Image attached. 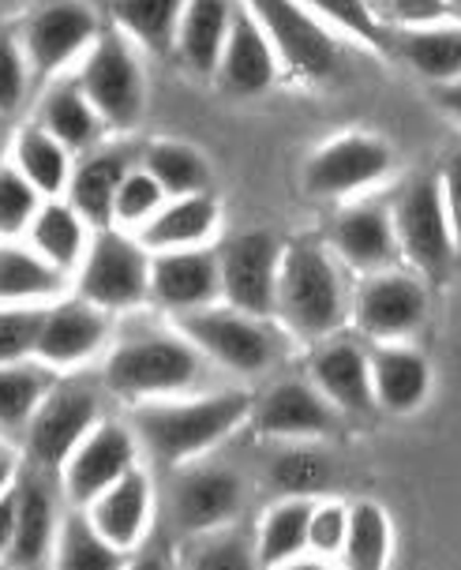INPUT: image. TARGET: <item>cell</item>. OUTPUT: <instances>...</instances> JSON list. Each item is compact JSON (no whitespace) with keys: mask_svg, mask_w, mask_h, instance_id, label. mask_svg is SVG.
Segmentation results:
<instances>
[{"mask_svg":"<svg viewBox=\"0 0 461 570\" xmlns=\"http://www.w3.org/2000/svg\"><path fill=\"white\" fill-rule=\"evenodd\" d=\"M252 399L244 391H222L192 402H143L131 413V432L158 465H180L207 454L225 435L252 416Z\"/></svg>","mask_w":461,"mask_h":570,"instance_id":"6da1fadb","label":"cell"},{"mask_svg":"<svg viewBox=\"0 0 461 570\" xmlns=\"http://www.w3.org/2000/svg\"><path fill=\"white\" fill-rule=\"evenodd\" d=\"M274 315L296 338L307 342L334 338L342 331V323L350 320L353 308L350 297H345V282L331 248H323L315 240H296L285 248Z\"/></svg>","mask_w":461,"mask_h":570,"instance_id":"7a4b0ae2","label":"cell"},{"mask_svg":"<svg viewBox=\"0 0 461 570\" xmlns=\"http://www.w3.org/2000/svg\"><path fill=\"white\" fill-rule=\"evenodd\" d=\"M199 350L184 334H139L120 342L106 361V386L117 399H169L196 383Z\"/></svg>","mask_w":461,"mask_h":570,"instance_id":"3957f363","label":"cell"},{"mask_svg":"<svg viewBox=\"0 0 461 570\" xmlns=\"http://www.w3.org/2000/svg\"><path fill=\"white\" fill-rule=\"evenodd\" d=\"M76 79L87 90L90 106L98 109V117L106 120V128L131 131L143 120L147 79H143L139 53L125 30H101L98 42L87 49Z\"/></svg>","mask_w":461,"mask_h":570,"instance_id":"277c9868","label":"cell"},{"mask_svg":"<svg viewBox=\"0 0 461 570\" xmlns=\"http://www.w3.org/2000/svg\"><path fill=\"white\" fill-rule=\"evenodd\" d=\"M79 297L101 312H128L150 301V248L120 229H98L79 263Z\"/></svg>","mask_w":461,"mask_h":570,"instance_id":"5b68a950","label":"cell"},{"mask_svg":"<svg viewBox=\"0 0 461 570\" xmlns=\"http://www.w3.org/2000/svg\"><path fill=\"white\" fill-rule=\"evenodd\" d=\"M101 19L87 0H42L19 27V42L27 49L35 83H53L71 60L87 57L101 38Z\"/></svg>","mask_w":461,"mask_h":570,"instance_id":"8992f818","label":"cell"},{"mask_svg":"<svg viewBox=\"0 0 461 570\" xmlns=\"http://www.w3.org/2000/svg\"><path fill=\"white\" fill-rule=\"evenodd\" d=\"M248 8L293 76L307 79V83H323L342 68V46L334 38V27L323 23L301 0H248Z\"/></svg>","mask_w":461,"mask_h":570,"instance_id":"52a82bcc","label":"cell"},{"mask_svg":"<svg viewBox=\"0 0 461 570\" xmlns=\"http://www.w3.org/2000/svg\"><path fill=\"white\" fill-rule=\"evenodd\" d=\"M177 331L196 345L199 353H207L210 361H218L222 368L237 375H259L274 364L278 345L274 334L263 327L259 315H248L233 304H207V308L177 315Z\"/></svg>","mask_w":461,"mask_h":570,"instance_id":"ba28073f","label":"cell"},{"mask_svg":"<svg viewBox=\"0 0 461 570\" xmlns=\"http://www.w3.org/2000/svg\"><path fill=\"white\" fill-rule=\"evenodd\" d=\"M394 229L409 267L420 271L424 278H443L458 252L443 199V177L409 180L394 203Z\"/></svg>","mask_w":461,"mask_h":570,"instance_id":"9c48e42d","label":"cell"},{"mask_svg":"<svg viewBox=\"0 0 461 570\" xmlns=\"http://www.w3.org/2000/svg\"><path fill=\"white\" fill-rule=\"evenodd\" d=\"M101 421L98 416V391L87 383H65L49 386L46 399L38 402L35 416L23 428V443L30 470L60 473L87 432Z\"/></svg>","mask_w":461,"mask_h":570,"instance_id":"30bf717a","label":"cell"},{"mask_svg":"<svg viewBox=\"0 0 461 570\" xmlns=\"http://www.w3.org/2000/svg\"><path fill=\"white\" fill-rule=\"evenodd\" d=\"M394 150L386 139L367 136V131H350L323 142L304 166L301 185L312 199H345L353 191H364L379 185L391 173Z\"/></svg>","mask_w":461,"mask_h":570,"instance_id":"8fae6325","label":"cell"},{"mask_svg":"<svg viewBox=\"0 0 461 570\" xmlns=\"http://www.w3.org/2000/svg\"><path fill=\"white\" fill-rule=\"evenodd\" d=\"M285 244L266 229L237 233L218 252L222 267V301L248 315H274L278 301V271H282Z\"/></svg>","mask_w":461,"mask_h":570,"instance_id":"7c38bea8","label":"cell"},{"mask_svg":"<svg viewBox=\"0 0 461 570\" xmlns=\"http://www.w3.org/2000/svg\"><path fill=\"white\" fill-rule=\"evenodd\" d=\"M428 320V289L424 282L402 271L364 274L353 297V323L372 342H405L424 327Z\"/></svg>","mask_w":461,"mask_h":570,"instance_id":"4fadbf2b","label":"cell"},{"mask_svg":"<svg viewBox=\"0 0 461 570\" xmlns=\"http://www.w3.org/2000/svg\"><path fill=\"white\" fill-rule=\"evenodd\" d=\"M136 432L117 421H98L87 432V440L71 451L60 470V484L71 507H90L95 499L112 488L128 470H136Z\"/></svg>","mask_w":461,"mask_h":570,"instance_id":"5bb4252c","label":"cell"},{"mask_svg":"<svg viewBox=\"0 0 461 570\" xmlns=\"http://www.w3.org/2000/svg\"><path fill=\"white\" fill-rule=\"evenodd\" d=\"M331 248L356 274L391 271L398 256H402L394 229V207H386L379 199H356L350 207H342L331 222Z\"/></svg>","mask_w":461,"mask_h":570,"instance_id":"9a60e30c","label":"cell"},{"mask_svg":"<svg viewBox=\"0 0 461 570\" xmlns=\"http://www.w3.org/2000/svg\"><path fill=\"white\" fill-rule=\"evenodd\" d=\"M222 297L218 256L199 248L154 252L150 256V301L173 315L207 308Z\"/></svg>","mask_w":461,"mask_h":570,"instance_id":"2e32d148","label":"cell"},{"mask_svg":"<svg viewBox=\"0 0 461 570\" xmlns=\"http://www.w3.org/2000/svg\"><path fill=\"white\" fill-rule=\"evenodd\" d=\"M278 53H274L271 38H266L263 23L255 19V12L248 8V0L237 4V16H233L229 27V42L222 49L218 71L214 79L222 83L225 95L233 98H255L266 95L278 79Z\"/></svg>","mask_w":461,"mask_h":570,"instance_id":"e0dca14e","label":"cell"},{"mask_svg":"<svg viewBox=\"0 0 461 570\" xmlns=\"http://www.w3.org/2000/svg\"><path fill=\"white\" fill-rule=\"evenodd\" d=\"M244 503V481L225 465H203L188 470L173 484V518L184 533L207 537L214 529H225L237 518Z\"/></svg>","mask_w":461,"mask_h":570,"instance_id":"ac0fdd59","label":"cell"},{"mask_svg":"<svg viewBox=\"0 0 461 570\" xmlns=\"http://www.w3.org/2000/svg\"><path fill=\"white\" fill-rule=\"evenodd\" d=\"M106 312L95 308L90 301H57L42 315L35 356L46 368H76L106 345Z\"/></svg>","mask_w":461,"mask_h":570,"instance_id":"d6986e66","label":"cell"},{"mask_svg":"<svg viewBox=\"0 0 461 570\" xmlns=\"http://www.w3.org/2000/svg\"><path fill=\"white\" fill-rule=\"evenodd\" d=\"M252 424L263 435L282 440H304V435H326L337 428V405L326 399L315 383H278L252 405Z\"/></svg>","mask_w":461,"mask_h":570,"instance_id":"ffe728a7","label":"cell"},{"mask_svg":"<svg viewBox=\"0 0 461 570\" xmlns=\"http://www.w3.org/2000/svg\"><path fill=\"white\" fill-rule=\"evenodd\" d=\"M19 507H16V533H12V548H8L4 563L8 567H42L49 556H57V507H53V492L46 484L42 470H30L23 481L16 484Z\"/></svg>","mask_w":461,"mask_h":570,"instance_id":"44dd1931","label":"cell"},{"mask_svg":"<svg viewBox=\"0 0 461 570\" xmlns=\"http://www.w3.org/2000/svg\"><path fill=\"white\" fill-rule=\"evenodd\" d=\"M237 4L241 0H188L184 4L177 46H173V57L184 71H192L196 79H214Z\"/></svg>","mask_w":461,"mask_h":570,"instance_id":"7402d4cb","label":"cell"},{"mask_svg":"<svg viewBox=\"0 0 461 570\" xmlns=\"http://www.w3.org/2000/svg\"><path fill=\"white\" fill-rule=\"evenodd\" d=\"M312 380L337 410H345V413L375 410L372 353H364L356 342L323 338V345L312 356Z\"/></svg>","mask_w":461,"mask_h":570,"instance_id":"603a6c76","label":"cell"},{"mask_svg":"<svg viewBox=\"0 0 461 570\" xmlns=\"http://www.w3.org/2000/svg\"><path fill=\"white\" fill-rule=\"evenodd\" d=\"M372 391L379 410L398 416L413 413L432 391V364L402 342H379L372 350Z\"/></svg>","mask_w":461,"mask_h":570,"instance_id":"cb8c5ba5","label":"cell"},{"mask_svg":"<svg viewBox=\"0 0 461 570\" xmlns=\"http://www.w3.org/2000/svg\"><path fill=\"white\" fill-rule=\"evenodd\" d=\"M90 522L98 525V533L106 537L112 548L128 552L143 541L150 522V476L139 470H128L117 484L106 488L95 503L84 507Z\"/></svg>","mask_w":461,"mask_h":570,"instance_id":"d4e9b609","label":"cell"},{"mask_svg":"<svg viewBox=\"0 0 461 570\" xmlns=\"http://www.w3.org/2000/svg\"><path fill=\"white\" fill-rule=\"evenodd\" d=\"M218 199L210 191H196V196H173L161 203L147 226H139V240L150 252H177V248H199L203 240L218 229Z\"/></svg>","mask_w":461,"mask_h":570,"instance_id":"484cf974","label":"cell"},{"mask_svg":"<svg viewBox=\"0 0 461 570\" xmlns=\"http://www.w3.org/2000/svg\"><path fill=\"white\" fill-rule=\"evenodd\" d=\"M38 125L65 142L71 155H87L98 147L106 120L98 117V109L90 106L87 90L79 87V79H53L38 109Z\"/></svg>","mask_w":461,"mask_h":570,"instance_id":"4316f807","label":"cell"},{"mask_svg":"<svg viewBox=\"0 0 461 570\" xmlns=\"http://www.w3.org/2000/svg\"><path fill=\"white\" fill-rule=\"evenodd\" d=\"M128 173V158L120 150H87L71 166L68 203L87 218V226L106 229L112 226V199Z\"/></svg>","mask_w":461,"mask_h":570,"instance_id":"83f0119b","label":"cell"},{"mask_svg":"<svg viewBox=\"0 0 461 570\" xmlns=\"http://www.w3.org/2000/svg\"><path fill=\"white\" fill-rule=\"evenodd\" d=\"M391 46L428 83H450L461 76V23L391 30Z\"/></svg>","mask_w":461,"mask_h":570,"instance_id":"f1b7e54d","label":"cell"},{"mask_svg":"<svg viewBox=\"0 0 461 570\" xmlns=\"http://www.w3.org/2000/svg\"><path fill=\"white\" fill-rule=\"evenodd\" d=\"M68 271L49 263L42 252L0 240V304H38L65 293Z\"/></svg>","mask_w":461,"mask_h":570,"instance_id":"f546056e","label":"cell"},{"mask_svg":"<svg viewBox=\"0 0 461 570\" xmlns=\"http://www.w3.org/2000/svg\"><path fill=\"white\" fill-rule=\"evenodd\" d=\"M30 248L42 252L60 271H76L87 256V218L71 203L46 199L27 229Z\"/></svg>","mask_w":461,"mask_h":570,"instance_id":"4dcf8cb0","label":"cell"},{"mask_svg":"<svg viewBox=\"0 0 461 570\" xmlns=\"http://www.w3.org/2000/svg\"><path fill=\"white\" fill-rule=\"evenodd\" d=\"M12 166L23 169V177L42 191L46 199H57L60 191H68L71 150L42 125L19 128V136L12 142Z\"/></svg>","mask_w":461,"mask_h":570,"instance_id":"1f68e13d","label":"cell"},{"mask_svg":"<svg viewBox=\"0 0 461 570\" xmlns=\"http://www.w3.org/2000/svg\"><path fill=\"white\" fill-rule=\"evenodd\" d=\"M188 0H109V19L147 53H173Z\"/></svg>","mask_w":461,"mask_h":570,"instance_id":"d6a6232c","label":"cell"},{"mask_svg":"<svg viewBox=\"0 0 461 570\" xmlns=\"http://www.w3.org/2000/svg\"><path fill=\"white\" fill-rule=\"evenodd\" d=\"M312 499L293 495L274 507L259 525V541H255V563L259 567H282L296 559L307 548V522H312Z\"/></svg>","mask_w":461,"mask_h":570,"instance_id":"836d02e7","label":"cell"},{"mask_svg":"<svg viewBox=\"0 0 461 570\" xmlns=\"http://www.w3.org/2000/svg\"><path fill=\"white\" fill-rule=\"evenodd\" d=\"M143 169L154 173L166 196H196V191H210V166L203 161L199 150L184 147V142H150L143 155Z\"/></svg>","mask_w":461,"mask_h":570,"instance_id":"e575fe53","label":"cell"},{"mask_svg":"<svg viewBox=\"0 0 461 570\" xmlns=\"http://www.w3.org/2000/svg\"><path fill=\"white\" fill-rule=\"evenodd\" d=\"M57 567L68 570H112L120 567V548H112L84 507H71L57 533Z\"/></svg>","mask_w":461,"mask_h":570,"instance_id":"d590c367","label":"cell"},{"mask_svg":"<svg viewBox=\"0 0 461 570\" xmlns=\"http://www.w3.org/2000/svg\"><path fill=\"white\" fill-rule=\"evenodd\" d=\"M345 567L353 570H383L391 559V518L379 503H356L350 511V533L342 548Z\"/></svg>","mask_w":461,"mask_h":570,"instance_id":"8d00e7d4","label":"cell"},{"mask_svg":"<svg viewBox=\"0 0 461 570\" xmlns=\"http://www.w3.org/2000/svg\"><path fill=\"white\" fill-rule=\"evenodd\" d=\"M46 391H49V372L42 368V361L0 364V428H8V432L27 428L38 402L46 399Z\"/></svg>","mask_w":461,"mask_h":570,"instance_id":"74e56055","label":"cell"},{"mask_svg":"<svg viewBox=\"0 0 461 570\" xmlns=\"http://www.w3.org/2000/svg\"><path fill=\"white\" fill-rule=\"evenodd\" d=\"M331 458L312 451V446H293V451L274 458L271 465V484L285 495H315L331 484Z\"/></svg>","mask_w":461,"mask_h":570,"instance_id":"f35d334b","label":"cell"},{"mask_svg":"<svg viewBox=\"0 0 461 570\" xmlns=\"http://www.w3.org/2000/svg\"><path fill=\"white\" fill-rule=\"evenodd\" d=\"M42 199L46 196L23 177V169L0 166V240H12L19 233H27Z\"/></svg>","mask_w":461,"mask_h":570,"instance_id":"ab89813d","label":"cell"},{"mask_svg":"<svg viewBox=\"0 0 461 570\" xmlns=\"http://www.w3.org/2000/svg\"><path fill=\"white\" fill-rule=\"evenodd\" d=\"M166 199V188L154 180L150 169H128L112 199V226H147Z\"/></svg>","mask_w":461,"mask_h":570,"instance_id":"60d3db41","label":"cell"},{"mask_svg":"<svg viewBox=\"0 0 461 570\" xmlns=\"http://www.w3.org/2000/svg\"><path fill=\"white\" fill-rule=\"evenodd\" d=\"M304 8H312L323 23H331L334 30L361 38L367 46H383L391 38V30L383 27V19L375 16V8L367 0H301Z\"/></svg>","mask_w":461,"mask_h":570,"instance_id":"b9f144b4","label":"cell"},{"mask_svg":"<svg viewBox=\"0 0 461 570\" xmlns=\"http://www.w3.org/2000/svg\"><path fill=\"white\" fill-rule=\"evenodd\" d=\"M35 83L27 49L12 30H0V117H12L23 109V101Z\"/></svg>","mask_w":461,"mask_h":570,"instance_id":"7bdbcfd3","label":"cell"},{"mask_svg":"<svg viewBox=\"0 0 461 570\" xmlns=\"http://www.w3.org/2000/svg\"><path fill=\"white\" fill-rule=\"evenodd\" d=\"M46 308H30V304H4L0 312V364L27 361L38 345Z\"/></svg>","mask_w":461,"mask_h":570,"instance_id":"ee69618b","label":"cell"},{"mask_svg":"<svg viewBox=\"0 0 461 570\" xmlns=\"http://www.w3.org/2000/svg\"><path fill=\"white\" fill-rule=\"evenodd\" d=\"M345 533H350V511L337 503L312 507V522H307V552L315 556H342Z\"/></svg>","mask_w":461,"mask_h":570,"instance_id":"f6af8a7d","label":"cell"},{"mask_svg":"<svg viewBox=\"0 0 461 570\" xmlns=\"http://www.w3.org/2000/svg\"><path fill=\"white\" fill-rule=\"evenodd\" d=\"M375 16L383 19L386 30H405V27H432L447 23L450 4L447 0H379Z\"/></svg>","mask_w":461,"mask_h":570,"instance_id":"bcb514c9","label":"cell"},{"mask_svg":"<svg viewBox=\"0 0 461 570\" xmlns=\"http://www.w3.org/2000/svg\"><path fill=\"white\" fill-rule=\"evenodd\" d=\"M222 529H214V541L207 544H199V552L196 559H192V567H225V570H244V567H252L255 563V552H248V544L237 541V537H218Z\"/></svg>","mask_w":461,"mask_h":570,"instance_id":"7dc6e473","label":"cell"},{"mask_svg":"<svg viewBox=\"0 0 461 570\" xmlns=\"http://www.w3.org/2000/svg\"><path fill=\"white\" fill-rule=\"evenodd\" d=\"M443 199H447V214H450V229H454L458 252H461V155H454L443 166Z\"/></svg>","mask_w":461,"mask_h":570,"instance_id":"c3c4849f","label":"cell"},{"mask_svg":"<svg viewBox=\"0 0 461 570\" xmlns=\"http://www.w3.org/2000/svg\"><path fill=\"white\" fill-rule=\"evenodd\" d=\"M16 507H19L16 488H8V492H0V563H4L8 548H12V533H16Z\"/></svg>","mask_w":461,"mask_h":570,"instance_id":"681fc988","label":"cell"},{"mask_svg":"<svg viewBox=\"0 0 461 570\" xmlns=\"http://www.w3.org/2000/svg\"><path fill=\"white\" fill-rule=\"evenodd\" d=\"M435 101L447 117L461 120V76L450 79V83H435Z\"/></svg>","mask_w":461,"mask_h":570,"instance_id":"f907efd6","label":"cell"},{"mask_svg":"<svg viewBox=\"0 0 461 570\" xmlns=\"http://www.w3.org/2000/svg\"><path fill=\"white\" fill-rule=\"evenodd\" d=\"M12 476H16V465L8 454H0V492H8L12 488Z\"/></svg>","mask_w":461,"mask_h":570,"instance_id":"816d5d0a","label":"cell"},{"mask_svg":"<svg viewBox=\"0 0 461 570\" xmlns=\"http://www.w3.org/2000/svg\"><path fill=\"white\" fill-rule=\"evenodd\" d=\"M447 4H450V16L461 19V0H447Z\"/></svg>","mask_w":461,"mask_h":570,"instance_id":"f5cc1de1","label":"cell"},{"mask_svg":"<svg viewBox=\"0 0 461 570\" xmlns=\"http://www.w3.org/2000/svg\"><path fill=\"white\" fill-rule=\"evenodd\" d=\"M367 4H372V8H379V0H367Z\"/></svg>","mask_w":461,"mask_h":570,"instance_id":"db71d44e","label":"cell"},{"mask_svg":"<svg viewBox=\"0 0 461 570\" xmlns=\"http://www.w3.org/2000/svg\"><path fill=\"white\" fill-rule=\"evenodd\" d=\"M0 147H4V136H0Z\"/></svg>","mask_w":461,"mask_h":570,"instance_id":"11a10c76","label":"cell"}]
</instances>
